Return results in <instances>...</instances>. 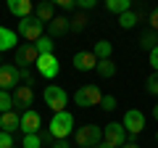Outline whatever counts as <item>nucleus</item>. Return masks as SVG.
<instances>
[{
	"instance_id": "5701e85b",
	"label": "nucleus",
	"mask_w": 158,
	"mask_h": 148,
	"mask_svg": "<svg viewBox=\"0 0 158 148\" xmlns=\"http://www.w3.org/2000/svg\"><path fill=\"white\" fill-rule=\"evenodd\" d=\"M92 53L98 56V61H106V58H111V53H113V45H111L108 40H100V42H95Z\"/></svg>"
},
{
	"instance_id": "a211bd4d",
	"label": "nucleus",
	"mask_w": 158,
	"mask_h": 148,
	"mask_svg": "<svg viewBox=\"0 0 158 148\" xmlns=\"http://www.w3.org/2000/svg\"><path fill=\"white\" fill-rule=\"evenodd\" d=\"M87 21H90L87 11H77L69 19V29H71V32H82V29H87Z\"/></svg>"
},
{
	"instance_id": "7c9ffc66",
	"label": "nucleus",
	"mask_w": 158,
	"mask_h": 148,
	"mask_svg": "<svg viewBox=\"0 0 158 148\" xmlns=\"http://www.w3.org/2000/svg\"><path fill=\"white\" fill-rule=\"evenodd\" d=\"M98 6V0H77V8L79 11H90V8Z\"/></svg>"
},
{
	"instance_id": "ddd939ff",
	"label": "nucleus",
	"mask_w": 158,
	"mask_h": 148,
	"mask_svg": "<svg viewBox=\"0 0 158 148\" xmlns=\"http://www.w3.org/2000/svg\"><path fill=\"white\" fill-rule=\"evenodd\" d=\"M74 66H77V72H92L98 66V56L92 50H79L74 53Z\"/></svg>"
},
{
	"instance_id": "a878e982",
	"label": "nucleus",
	"mask_w": 158,
	"mask_h": 148,
	"mask_svg": "<svg viewBox=\"0 0 158 148\" xmlns=\"http://www.w3.org/2000/svg\"><path fill=\"white\" fill-rule=\"evenodd\" d=\"M21 148H42V137H40V132H34V135H24Z\"/></svg>"
},
{
	"instance_id": "c03bdc74",
	"label": "nucleus",
	"mask_w": 158,
	"mask_h": 148,
	"mask_svg": "<svg viewBox=\"0 0 158 148\" xmlns=\"http://www.w3.org/2000/svg\"><path fill=\"white\" fill-rule=\"evenodd\" d=\"M50 3H53V0H50Z\"/></svg>"
},
{
	"instance_id": "0eeeda50",
	"label": "nucleus",
	"mask_w": 158,
	"mask_h": 148,
	"mask_svg": "<svg viewBox=\"0 0 158 148\" xmlns=\"http://www.w3.org/2000/svg\"><path fill=\"white\" fill-rule=\"evenodd\" d=\"M37 58H40V53H37V48H34V42H24V45L16 48L13 63H16L19 69H29V66L37 63Z\"/></svg>"
},
{
	"instance_id": "b1692460",
	"label": "nucleus",
	"mask_w": 158,
	"mask_h": 148,
	"mask_svg": "<svg viewBox=\"0 0 158 148\" xmlns=\"http://www.w3.org/2000/svg\"><path fill=\"white\" fill-rule=\"evenodd\" d=\"M34 48H37V53L42 56V53H53V48H56V42H53L50 34H42L37 42H34Z\"/></svg>"
},
{
	"instance_id": "bb28decb",
	"label": "nucleus",
	"mask_w": 158,
	"mask_h": 148,
	"mask_svg": "<svg viewBox=\"0 0 158 148\" xmlns=\"http://www.w3.org/2000/svg\"><path fill=\"white\" fill-rule=\"evenodd\" d=\"M145 87H148V93H150V95H158V72H153L150 77L145 80Z\"/></svg>"
},
{
	"instance_id": "c85d7f7f",
	"label": "nucleus",
	"mask_w": 158,
	"mask_h": 148,
	"mask_svg": "<svg viewBox=\"0 0 158 148\" xmlns=\"http://www.w3.org/2000/svg\"><path fill=\"white\" fill-rule=\"evenodd\" d=\"M0 148H13V135L0 130Z\"/></svg>"
},
{
	"instance_id": "79ce46f5",
	"label": "nucleus",
	"mask_w": 158,
	"mask_h": 148,
	"mask_svg": "<svg viewBox=\"0 0 158 148\" xmlns=\"http://www.w3.org/2000/svg\"><path fill=\"white\" fill-rule=\"evenodd\" d=\"M32 3H34V0H32ZM37 3H40V0H37Z\"/></svg>"
},
{
	"instance_id": "72a5a7b5",
	"label": "nucleus",
	"mask_w": 158,
	"mask_h": 148,
	"mask_svg": "<svg viewBox=\"0 0 158 148\" xmlns=\"http://www.w3.org/2000/svg\"><path fill=\"white\" fill-rule=\"evenodd\" d=\"M150 66H153V72H158V45L150 50Z\"/></svg>"
},
{
	"instance_id": "f3484780",
	"label": "nucleus",
	"mask_w": 158,
	"mask_h": 148,
	"mask_svg": "<svg viewBox=\"0 0 158 148\" xmlns=\"http://www.w3.org/2000/svg\"><path fill=\"white\" fill-rule=\"evenodd\" d=\"M69 32V19L66 16H56L53 21H48V34L50 37H61Z\"/></svg>"
},
{
	"instance_id": "2eb2a0df",
	"label": "nucleus",
	"mask_w": 158,
	"mask_h": 148,
	"mask_svg": "<svg viewBox=\"0 0 158 148\" xmlns=\"http://www.w3.org/2000/svg\"><path fill=\"white\" fill-rule=\"evenodd\" d=\"M32 16H34V19H40L42 24H48V21H53V19H56V6H53L50 0H40L37 8L32 11Z\"/></svg>"
},
{
	"instance_id": "37998d69",
	"label": "nucleus",
	"mask_w": 158,
	"mask_h": 148,
	"mask_svg": "<svg viewBox=\"0 0 158 148\" xmlns=\"http://www.w3.org/2000/svg\"><path fill=\"white\" fill-rule=\"evenodd\" d=\"M13 148H16V146H13ZM19 148H21V146H19Z\"/></svg>"
},
{
	"instance_id": "dca6fc26",
	"label": "nucleus",
	"mask_w": 158,
	"mask_h": 148,
	"mask_svg": "<svg viewBox=\"0 0 158 148\" xmlns=\"http://www.w3.org/2000/svg\"><path fill=\"white\" fill-rule=\"evenodd\" d=\"M19 122H21V114H16V111H6V114H0V130L13 135V132L19 130Z\"/></svg>"
},
{
	"instance_id": "2f4dec72",
	"label": "nucleus",
	"mask_w": 158,
	"mask_h": 148,
	"mask_svg": "<svg viewBox=\"0 0 158 148\" xmlns=\"http://www.w3.org/2000/svg\"><path fill=\"white\" fill-rule=\"evenodd\" d=\"M148 21H150V29H156V32H158V6L148 13Z\"/></svg>"
},
{
	"instance_id": "6e6552de",
	"label": "nucleus",
	"mask_w": 158,
	"mask_h": 148,
	"mask_svg": "<svg viewBox=\"0 0 158 148\" xmlns=\"http://www.w3.org/2000/svg\"><path fill=\"white\" fill-rule=\"evenodd\" d=\"M21 85V74H19V66L16 63H3L0 66V90H16Z\"/></svg>"
},
{
	"instance_id": "4be33fe9",
	"label": "nucleus",
	"mask_w": 158,
	"mask_h": 148,
	"mask_svg": "<svg viewBox=\"0 0 158 148\" xmlns=\"http://www.w3.org/2000/svg\"><path fill=\"white\" fill-rule=\"evenodd\" d=\"M106 8L111 13H116V16H121L124 11H129V8H132V0H106Z\"/></svg>"
},
{
	"instance_id": "a19ab883",
	"label": "nucleus",
	"mask_w": 158,
	"mask_h": 148,
	"mask_svg": "<svg viewBox=\"0 0 158 148\" xmlns=\"http://www.w3.org/2000/svg\"><path fill=\"white\" fill-rule=\"evenodd\" d=\"M156 140H158V132H156Z\"/></svg>"
},
{
	"instance_id": "9b49d317",
	"label": "nucleus",
	"mask_w": 158,
	"mask_h": 148,
	"mask_svg": "<svg viewBox=\"0 0 158 148\" xmlns=\"http://www.w3.org/2000/svg\"><path fill=\"white\" fill-rule=\"evenodd\" d=\"M124 130L129 135H140L145 130V114H142L140 108H127L124 114Z\"/></svg>"
},
{
	"instance_id": "412c9836",
	"label": "nucleus",
	"mask_w": 158,
	"mask_h": 148,
	"mask_svg": "<svg viewBox=\"0 0 158 148\" xmlns=\"http://www.w3.org/2000/svg\"><path fill=\"white\" fill-rule=\"evenodd\" d=\"M95 72L100 74L103 80H111V77H116V63H113L111 58H106V61H98V66H95Z\"/></svg>"
},
{
	"instance_id": "f257e3e1",
	"label": "nucleus",
	"mask_w": 158,
	"mask_h": 148,
	"mask_svg": "<svg viewBox=\"0 0 158 148\" xmlns=\"http://www.w3.org/2000/svg\"><path fill=\"white\" fill-rule=\"evenodd\" d=\"M48 130H50V135L56 137V140H66V137L71 135V130H74V116L69 114V111H58L50 119Z\"/></svg>"
},
{
	"instance_id": "e433bc0d",
	"label": "nucleus",
	"mask_w": 158,
	"mask_h": 148,
	"mask_svg": "<svg viewBox=\"0 0 158 148\" xmlns=\"http://www.w3.org/2000/svg\"><path fill=\"white\" fill-rule=\"evenodd\" d=\"M121 148H140V146H137V143H132V140H127V143H124Z\"/></svg>"
},
{
	"instance_id": "393cba45",
	"label": "nucleus",
	"mask_w": 158,
	"mask_h": 148,
	"mask_svg": "<svg viewBox=\"0 0 158 148\" xmlns=\"http://www.w3.org/2000/svg\"><path fill=\"white\" fill-rule=\"evenodd\" d=\"M6 111H13V95L8 90H0V114Z\"/></svg>"
},
{
	"instance_id": "20e7f679",
	"label": "nucleus",
	"mask_w": 158,
	"mask_h": 148,
	"mask_svg": "<svg viewBox=\"0 0 158 148\" xmlns=\"http://www.w3.org/2000/svg\"><path fill=\"white\" fill-rule=\"evenodd\" d=\"M100 101H103V93H100V87H95V85H85V87H79V90L74 93V103H77L79 108L100 106Z\"/></svg>"
},
{
	"instance_id": "7ed1b4c3",
	"label": "nucleus",
	"mask_w": 158,
	"mask_h": 148,
	"mask_svg": "<svg viewBox=\"0 0 158 148\" xmlns=\"http://www.w3.org/2000/svg\"><path fill=\"white\" fill-rule=\"evenodd\" d=\"M42 98H45L48 108H53L56 114L58 111H66V106H69V93L63 87H58V85H48L45 93H42Z\"/></svg>"
},
{
	"instance_id": "f03ea898",
	"label": "nucleus",
	"mask_w": 158,
	"mask_h": 148,
	"mask_svg": "<svg viewBox=\"0 0 158 148\" xmlns=\"http://www.w3.org/2000/svg\"><path fill=\"white\" fill-rule=\"evenodd\" d=\"M74 140H77L79 148H95L98 143H103V130L98 124H85V127H79V130H77Z\"/></svg>"
},
{
	"instance_id": "f704fd0d",
	"label": "nucleus",
	"mask_w": 158,
	"mask_h": 148,
	"mask_svg": "<svg viewBox=\"0 0 158 148\" xmlns=\"http://www.w3.org/2000/svg\"><path fill=\"white\" fill-rule=\"evenodd\" d=\"M40 137H42V143H50V146H53V143H56V137L50 135V130H45V132H40Z\"/></svg>"
},
{
	"instance_id": "39448f33",
	"label": "nucleus",
	"mask_w": 158,
	"mask_h": 148,
	"mask_svg": "<svg viewBox=\"0 0 158 148\" xmlns=\"http://www.w3.org/2000/svg\"><path fill=\"white\" fill-rule=\"evenodd\" d=\"M42 32H45V24L40 21V19H34V16H27V19L19 21V37H24L29 42H37L42 37Z\"/></svg>"
},
{
	"instance_id": "cd10ccee",
	"label": "nucleus",
	"mask_w": 158,
	"mask_h": 148,
	"mask_svg": "<svg viewBox=\"0 0 158 148\" xmlns=\"http://www.w3.org/2000/svg\"><path fill=\"white\" fill-rule=\"evenodd\" d=\"M100 106H103V111H113V108H116L118 103H116V98H113V95H103Z\"/></svg>"
},
{
	"instance_id": "58836bf2",
	"label": "nucleus",
	"mask_w": 158,
	"mask_h": 148,
	"mask_svg": "<svg viewBox=\"0 0 158 148\" xmlns=\"http://www.w3.org/2000/svg\"><path fill=\"white\" fill-rule=\"evenodd\" d=\"M153 116H156V122H158V106H153Z\"/></svg>"
},
{
	"instance_id": "f8f14e48",
	"label": "nucleus",
	"mask_w": 158,
	"mask_h": 148,
	"mask_svg": "<svg viewBox=\"0 0 158 148\" xmlns=\"http://www.w3.org/2000/svg\"><path fill=\"white\" fill-rule=\"evenodd\" d=\"M40 127H42V116H40L34 108H29V111H21L19 130H21L24 135H34V132H40Z\"/></svg>"
},
{
	"instance_id": "aec40b11",
	"label": "nucleus",
	"mask_w": 158,
	"mask_h": 148,
	"mask_svg": "<svg viewBox=\"0 0 158 148\" xmlns=\"http://www.w3.org/2000/svg\"><path fill=\"white\" fill-rule=\"evenodd\" d=\"M11 48H16V32L0 27V53H3V50H11Z\"/></svg>"
},
{
	"instance_id": "ea45409f",
	"label": "nucleus",
	"mask_w": 158,
	"mask_h": 148,
	"mask_svg": "<svg viewBox=\"0 0 158 148\" xmlns=\"http://www.w3.org/2000/svg\"><path fill=\"white\" fill-rule=\"evenodd\" d=\"M0 66H3V58H0Z\"/></svg>"
},
{
	"instance_id": "473e14b6",
	"label": "nucleus",
	"mask_w": 158,
	"mask_h": 148,
	"mask_svg": "<svg viewBox=\"0 0 158 148\" xmlns=\"http://www.w3.org/2000/svg\"><path fill=\"white\" fill-rule=\"evenodd\" d=\"M19 74H21V82H27V85H32V82H34V77H32L29 69H19Z\"/></svg>"
},
{
	"instance_id": "6ab92c4d",
	"label": "nucleus",
	"mask_w": 158,
	"mask_h": 148,
	"mask_svg": "<svg viewBox=\"0 0 158 148\" xmlns=\"http://www.w3.org/2000/svg\"><path fill=\"white\" fill-rule=\"evenodd\" d=\"M156 45H158V32H156V29H145V32L140 34V48L150 53Z\"/></svg>"
},
{
	"instance_id": "9d476101",
	"label": "nucleus",
	"mask_w": 158,
	"mask_h": 148,
	"mask_svg": "<svg viewBox=\"0 0 158 148\" xmlns=\"http://www.w3.org/2000/svg\"><path fill=\"white\" fill-rule=\"evenodd\" d=\"M34 66H37L40 77H45V80H53V77H58V72H61V63H58V58L53 56V53H42Z\"/></svg>"
},
{
	"instance_id": "423d86ee",
	"label": "nucleus",
	"mask_w": 158,
	"mask_h": 148,
	"mask_svg": "<svg viewBox=\"0 0 158 148\" xmlns=\"http://www.w3.org/2000/svg\"><path fill=\"white\" fill-rule=\"evenodd\" d=\"M127 137H129V132L124 130L121 122H111V124L103 127V140H106L108 146H113V148H121L127 143Z\"/></svg>"
},
{
	"instance_id": "4c0bfd02",
	"label": "nucleus",
	"mask_w": 158,
	"mask_h": 148,
	"mask_svg": "<svg viewBox=\"0 0 158 148\" xmlns=\"http://www.w3.org/2000/svg\"><path fill=\"white\" fill-rule=\"evenodd\" d=\"M95 148H113V146H108V143H106V140H103V143H98V146H95Z\"/></svg>"
},
{
	"instance_id": "4468645a",
	"label": "nucleus",
	"mask_w": 158,
	"mask_h": 148,
	"mask_svg": "<svg viewBox=\"0 0 158 148\" xmlns=\"http://www.w3.org/2000/svg\"><path fill=\"white\" fill-rule=\"evenodd\" d=\"M6 6H8V11H11L13 16H19V19L32 16V11H34L32 0H6Z\"/></svg>"
},
{
	"instance_id": "c756f323",
	"label": "nucleus",
	"mask_w": 158,
	"mask_h": 148,
	"mask_svg": "<svg viewBox=\"0 0 158 148\" xmlns=\"http://www.w3.org/2000/svg\"><path fill=\"white\" fill-rule=\"evenodd\" d=\"M53 6L66 8V11H74V8H77V0H53Z\"/></svg>"
},
{
	"instance_id": "c9c22d12",
	"label": "nucleus",
	"mask_w": 158,
	"mask_h": 148,
	"mask_svg": "<svg viewBox=\"0 0 158 148\" xmlns=\"http://www.w3.org/2000/svg\"><path fill=\"white\" fill-rule=\"evenodd\" d=\"M53 148H71V146H69L66 140H56V143H53Z\"/></svg>"
},
{
	"instance_id": "1a4fd4ad",
	"label": "nucleus",
	"mask_w": 158,
	"mask_h": 148,
	"mask_svg": "<svg viewBox=\"0 0 158 148\" xmlns=\"http://www.w3.org/2000/svg\"><path fill=\"white\" fill-rule=\"evenodd\" d=\"M11 95H13V111H29L34 106V90L29 85H19Z\"/></svg>"
}]
</instances>
